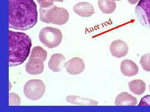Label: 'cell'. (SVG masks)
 I'll return each mask as SVG.
<instances>
[{"label": "cell", "instance_id": "1", "mask_svg": "<svg viewBox=\"0 0 150 112\" xmlns=\"http://www.w3.org/2000/svg\"><path fill=\"white\" fill-rule=\"evenodd\" d=\"M37 22V5L33 0H9V28L26 31Z\"/></svg>", "mask_w": 150, "mask_h": 112}, {"label": "cell", "instance_id": "2", "mask_svg": "<svg viewBox=\"0 0 150 112\" xmlns=\"http://www.w3.org/2000/svg\"><path fill=\"white\" fill-rule=\"evenodd\" d=\"M8 34L9 66L19 65L29 55L32 46L31 39L23 32L9 30Z\"/></svg>", "mask_w": 150, "mask_h": 112}, {"label": "cell", "instance_id": "3", "mask_svg": "<svg viewBox=\"0 0 150 112\" xmlns=\"http://www.w3.org/2000/svg\"><path fill=\"white\" fill-rule=\"evenodd\" d=\"M40 21L48 24L64 25L69 19V13L64 8L53 5L39 8Z\"/></svg>", "mask_w": 150, "mask_h": 112}, {"label": "cell", "instance_id": "4", "mask_svg": "<svg viewBox=\"0 0 150 112\" xmlns=\"http://www.w3.org/2000/svg\"><path fill=\"white\" fill-rule=\"evenodd\" d=\"M47 55V51L40 46H35L33 48L29 60L25 65V71L27 73L32 75L42 74Z\"/></svg>", "mask_w": 150, "mask_h": 112}, {"label": "cell", "instance_id": "5", "mask_svg": "<svg viewBox=\"0 0 150 112\" xmlns=\"http://www.w3.org/2000/svg\"><path fill=\"white\" fill-rule=\"evenodd\" d=\"M63 37L60 29L51 27H43L39 34L40 42L49 49L58 47L62 42Z\"/></svg>", "mask_w": 150, "mask_h": 112}, {"label": "cell", "instance_id": "6", "mask_svg": "<svg viewBox=\"0 0 150 112\" xmlns=\"http://www.w3.org/2000/svg\"><path fill=\"white\" fill-rule=\"evenodd\" d=\"M46 91V85L40 79H31L25 84L23 93L28 99L36 101L41 99Z\"/></svg>", "mask_w": 150, "mask_h": 112}, {"label": "cell", "instance_id": "7", "mask_svg": "<svg viewBox=\"0 0 150 112\" xmlns=\"http://www.w3.org/2000/svg\"><path fill=\"white\" fill-rule=\"evenodd\" d=\"M135 14L140 23L150 29V0H140L135 8Z\"/></svg>", "mask_w": 150, "mask_h": 112}, {"label": "cell", "instance_id": "8", "mask_svg": "<svg viewBox=\"0 0 150 112\" xmlns=\"http://www.w3.org/2000/svg\"><path fill=\"white\" fill-rule=\"evenodd\" d=\"M64 66L69 74L76 75L83 72L85 64L83 59L75 57L65 62Z\"/></svg>", "mask_w": 150, "mask_h": 112}, {"label": "cell", "instance_id": "9", "mask_svg": "<svg viewBox=\"0 0 150 112\" xmlns=\"http://www.w3.org/2000/svg\"><path fill=\"white\" fill-rule=\"evenodd\" d=\"M129 48L124 41L121 40H115L112 42L110 46V51L113 57L121 58L128 54Z\"/></svg>", "mask_w": 150, "mask_h": 112}, {"label": "cell", "instance_id": "10", "mask_svg": "<svg viewBox=\"0 0 150 112\" xmlns=\"http://www.w3.org/2000/svg\"><path fill=\"white\" fill-rule=\"evenodd\" d=\"M73 9L75 13L82 17H89L95 13L93 6L87 2L78 3L74 6Z\"/></svg>", "mask_w": 150, "mask_h": 112}, {"label": "cell", "instance_id": "11", "mask_svg": "<svg viewBox=\"0 0 150 112\" xmlns=\"http://www.w3.org/2000/svg\"><path fill=\"white\" fill-rule=\"evenodd\" d=\"M65 62L66 58L62 54H53L48 62V67L53 72H60L64 67Z\"/></svg>", "mask_w": 150, "mask_h": 112}, {"label": "cell", "instance_id": "12", "mask_svg": "<svg viewBox=\"0 0 150 112\" xmlns=\"http://www.w3.org/2000/svg\"><path fill=\"white\" fill-rule=\"evenodd\" d=\"M121 71L122 74L125 76H134L138 74L139 67L137 65L131 60L126 59L121 62Z\"/></svg>", "mask_w": 150, "mask_h": 112}, {"label": "cell", "instance_id": "13", "mask_svg": "<svg viewBox=\"0 0 150 112\" xmlns=\"http://www.w3.org/2000/svg\"><path fill=\"white\" fill-rule=\"evenodd\" d=\"M137 103V98L126 92L118 94L115 101V105L117 106H134Z\"/></svg>", "mask_w": 150, "mask_h": 112}, {"label": "cell", "instance_id": "14", "mask_svg": "<svg viewBox=\"0 0 150 112\" xmlns=\"http://www.w3.org/2000/svg\"><path fill=\"white\" fill-rule=\"evenodd\" d=\"M66 101L70 104L80 106H96L98 104V102L92 99L75 95L67 96Z\"/></svg>", "mask_w": 150, "mask_h": 112}, {"label": "cell", "instance_id": "15", "mask_svg": "<svg viewBox=\"0 0 150 112\" xmlns=\"http://www.w3.org/2000/svg\"><path fill=\"white\" fill-rule=\"evenodd\" d=\"M98 5L103 13L106 14L112 13L116 8L115 0H98Z\"/></svg>", "mask_w": 150, "mask_h": 112}, {"label": "cell", "instance_id": "16", "mask_svg": "<svg viewBox=\"0 0 150 112\" xmlns=\"http://www.w3.org/2000/svg\"><path fill=\"white\" fill-rule=\"evenodd\" d=\"M129 90L135 95H141L144 93L146 84L144 81L140 79H136L129 82Z\"/></svg>", "mask_w": 150, "mask_h": 112}, {"label": "cell", "instance_id": "17", "mask_svg": "<svg viewBox=\"0 0 150 112\" xmlns=\"http://www.w3.org/2000/svg\"><path fill=\"white\" fill-rule=\"evenodd\" d=\"M140 63L144 70L150 72V54H146L142 56Z\"/></svg>", "mask_w": 150, "mask_h": 112}, {"label": "cell", "instance_id": "18", "mask_svg": "<svg viewBox=\"0 0 150 112\" xmlns=\"http://www.w3.org/2000/svg\"><path fill=\"white\" fill-rule=\"evenodd\" d=\"M9 106H19L21 103V99L18 94L15 93H9Z\"/></svg>", "mask_w": 150, "mask_h": 112}, {"label": "cell", "instance_id": "19", "mask_svg": "<svg viewBox=\"0 0 150 112\" xmlns=\"http://www.w3.org/2000/svg\"><path fill=\"white\" fill-rule=\"evenodd\" d=\"M38 3L41 7L46 8L53 5L55 2H63L64 0H37Z\"/></svg>", "mask_w": 150, "mask_h": 112}, {"label": "cell", "instance_id": "20", "mask_svg": "<svg viewBox=\"0 0 150 112\" xmlns=\"http://www.w3.org/2000/svg\"><path fill=\"white\" fill-rule=\"evenodd\" d=\"M139 106H150V95H146L142 98Z\"/></svg>", "mask_w": 150, "mask_h": 112}, {"label": "cell", "instance_id": "21", "mask_svg": "<svg viewBox=\"0 0 150 112\" xmlns=\"http://www.w3.org/2000/svg\"><path fill=\"white\" fill-rule=\"evenodd\" d=\"M140 1V0H128V2L131 5L136 4L138 2V1Z\"/></svg>", "mask_w": 150, "mask_h": 112}, {"label": "cell", "instance_id": "22", "mask_svg": "<svg viewBox=\"0 0 150 112\" xmlns=\"http://www.w3.org/2000/svg\"><path fill=\"white\" fill-rule=\"evenodd\" d=\"M115 1H121V0H115Z\"/></svg>", "mask_w": 150, "mask_h": 112}, {"label": "cell", "instance_id": "23", "mask_svg": "<svg viewBox=\"0 0 150 112\" xmlns=\"http://www.w3.org/2000/svg\"><path fill=\"white\" fill-rule=\"evenodd\" d=\"M149 88H150V86H149Z\"/></svg>", "mask_w": 150, "mask_h": 112}]
</instances>
